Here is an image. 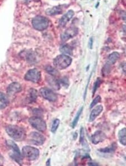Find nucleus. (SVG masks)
<instances>
[{
	"label": "nucleus",
	"instance_id": "1",
	"mask_svg": "<svg viewBox=\"0 0 126 166\" xmlns=\"http://www.w3.org/2000/svg\"><path fill=\"white\" fill-rule=\"evenodd\" d=\"M6 131L11 138L16 141H21L25 138V132L24 130L16 125L7 126Z\"/></svg>",
	"mask_w": 126,
	"mask_h": 166
},
{
	"label": "nucleus",
	"instance_id": "2",
	"mask_svg": "<svg viewBox=\"0 0 126 166\" xmlns=\"http://www.w3.org/2000/svg\"><path fill=\"white\" fill-rule=\"evenodd\" d=\"M72 59L69 55L60 54L58 55L54 60V65L59 70H64L71 65Z\"/></svg>",
	"mask_w": 126,
	"mask_h": 166
},
{
	"label": "nucleus",
	"instance_id": "3",
	"mask_svg": "<svg viewBox=\"0 0 126 166\" xmlns=\"http://www.w3.org/2000/svg\"><path fill=\"white\" fill-rule=\"evenodd\" d=\"M50 21L44 16H37L32 20V25L34 28L39 31L45 30L49 26Z\"/></svg>",
	"mask_w": 126,
	"mask_h": 166
},
{
	"label": "nucleus",
	"instance_id": "4",
	"mask_svg": "<svg viewBox=\"0 0 126 166\" xmlns=\"http://www.w3.org/2000/svg\"><path fill=\"white\" fill-rule=\"evenodd\" d=\"M23 155L30 161L36 160L39 156V151L34 147L25 146L22 149Z\"/></svg>",
	"mask_w": 126,
	"mask_h": 166
},
{
	"label": "nucleus",
	"instance_id": "5",
	"mask_svg": "<svg viewBox=\"0 0 126 166\" xmlns=\"http://www.w3.org/2000/svg\"><path fill=\"white\" fill-rule=\"evenodd\" d=\"M6 143L8 146L12 151V154L10 155L11 157L12 158L18 163L20 164L22 161V156L20 153V150L19 149L18 146L12 141H7Z\"/></svg>",
	"mask_w": 126,
	"mask_h": 166
},
{
	"label": "nucleus",
	"instance_id": "6",
	"mask_svg": "<svg viewBox=\"0 0 126 166\" xmlns=\"http://www.w3.org/2000/svg\"><path fill=\"white\" fill-rule=\"evenodd\" d=\"M28 141L30 144L36 146L42 145L45 141V138L43 136L38 132H31L28 136Z\"/></svg>",
	"mask_w": 126,
	"mask_h": 166
},
{
	"label": "nucleus",
	"instance_id": "7",
	"mask_svg": "<svg viewBox=\"0 0 126 166\" xmlns=\"http://www.w3.org/2000/svg\"><path fill=\"white\" fill-rule=\"evenodd\" d=\"M31 125L40 131H44L47 129L45 121L39 117H31L29 120Z\"/></svg>",
	"mask_w": 126,
	"mask_h": 166
},
{
	"label": "nucleus",
	"instance_id": "8",
	"mask_svg": "<svg viewBox=\"0 0 126 166\" xmlns=\"http://www.w3.org/2000/svg\"><path fill=\"white\" fill-rule=\"evenodd\" d=\"M41 78V73L40 72L36 69H32L29 70L25 75L26 80L30 82L37 83L39 82Z\"/></svg>",
	"mask_w": 126,
	"mask_h": 166
},
{
	"label": "nucleus",
	"instance_id": "9",
	"mask_svg": "<svg viewBox=\"0 0 126 166\" xmlns=\"http://www.w3.org/2000/svg\"><path fill=\"white\" fill-rule=\"evenodd\" d=\"M78 34V29L76 27H70L68 28L61 34L60 38L63 41H66L75 37Z\"/></svg>",
	"mask_w": 126,
	"mask_h": 166
},
{
	"label": "nucleus",
	"instance_id": "10",
	"mask_svg": "<svg viewBox=\"0 0 126 166\" xmlns=\"http://www.w3.org/2000/svg\"><path fill=\"white\" fill-rule=\"evenodd\" d=\"M40 92L42 97L47 100L55 102L57 99V96L55 93L53 91L47 88H41Z\"/></svg>",
	"mask_w": 126,
	"mask_h": 166
},
{
	"label": "nucleus",
	"instance_id": "11",
	"mask_svg": "<svg viewBox=\"0 0 126 166\" xmlns=\"http://www.w3.org/2000/svg\"><path fill=\"white\" fill-rule=\"evenodd\" d=\"M106 134L101 131H96L95 133L91 136V141L94 144H98L103 141L106 139Z\"/></svg>",
	"mask_w": 126,
	"mask_h": 166
},
{
	"label": "nucleus",
	"instance_id": "12",
	"mask_svg": "<svg viewBox=\"0 0 126 166\" xmlns=\"http://www.w3.org/2000/svg\"><path fill=\"white\" fill-rule=\"evenodd\" d=\"M74 12L72 10H69L66 13L65 15H63L61 18H60V21H59V25L61 28L65 27L66 25H67V22L71 20V19L74 17Z\"/></svg>",
	"mask_w": 126,
	"mask_h": 166
},
{
	"label": "nucleus",
	"instance_id": "13",
	"mask_svg": "<svg viewBox=\"0 0 126 166\" xmlns=\"http://www.w3.org/2000/svg\"><path fill=\"white\" fill-rule=\"evenodd\" d=\"M21 91V86L17 82L12 83L7 88V94L10 95H13Z\"/></svg>",
	"mask_w": 126,
	"mask_h": 166
},
{
	"label": "nucleus",
	"instance_id": "14",
	"mask_svg": "<svg viewBox=\"0 0 126 166\" xmlns=\"http://www.w3.org/2000/svg\"><path fill=\"white\" fill-rule=\"evenodd\" d=\"M103 106L99 105L95 106L91 112L90 117H89V121L92 122L96 118L101 114V112L103 111Z\"/></svg>",
	"mask_w": 126,
	"mask_h": 166
},
{
	"label": "nucleus",
	"instance_id": "15",
	"mask_svg": "<svg viewBox=\"0 0 126 166\" xmlns=\"http://www.w3.org/2000/svg\"><path fill=\"white\" fill-rule=\"evenodd\" d=\"M63 9H64V6H62V5L55 6V7H53L52 8H50L47 10L46 14L47 15H50V16L60 14L63 12Z\"/></svg>",
	"mask_w": 126,
	"mask_h": 166
},
{
	"label": "nucleus",
	"instance_id": "16",
	"mask_svg": "<svg viewBox=\"0 0 126 166\" xmlns=\"http://www.w3.org/2000/svg\"><path fill=\"white\" fill-rule=\"evenodd\" d=\"M120 57V55L118 52H113L110 54L108 57V61L107 63L110 64L111 65H114L116 63V62L119 59Z\"/></svg>",
	"mask_w": 126,
	"mask_h": 166
},
{
	"label": "nucleus",
	"instance_id": "17",
	"mask_svg": "<svg viewBox=\"0 0 126 166\" xmlns=\"http://www.w3.org/2000/svg\"><path fill=\"white\" fill-rule=\"evenodd\" d=\"M118 139L121 144L126 146V128H123L119 131Z\"/></svg>",
	"mask_w": 126,
	"mask_h": 166
},
{
	"label": "nucleus",
	"instance_id": "18",
	"mask_svg": "<svg viewBox=\"0 0 126 166\" xmlns=\"http://www.w3.org/2000/svg\"><path fill=\"white\" fill-rule=\"evenodd\" d=\"M9 101L5 94L0 93V109H4L9 105Z\"/></svg>",
	"mask_w": 126,
	"mask_h": 166
},
{
	"label": "nucleus",
	"instance_id": "19",
	"mask_svg": "<svg viewBox=\"0 0 126 166\" xmlns=\"http://www.w3.org/2000/svg\"><path fill=\"white\" fill-rule=\"evenodd\" d=\"M80 142L81 145L83 146V148H84L85 149L89 150L88 144L87 143V141L86 140L85 136V132H84V129L83 128H81Z\"/></svg>",
	"mask_w": 126,
	"mask_h": 166
},
{
	"label": "nucleus",
	"instance_id": "20",
	"mask_svg": "<svg viewBox=\"0 0 126 166\" xmlns=\"http://www.w3.org/2000/svg\"><path fill=\"white\" fill-rule=\"evenodd\" d=\"M60 51L62 54L68 55H72L73 53L72 47L68 44L62 45L60 48Z\"/></svg>",
	"mask_w": 126,
	"mask_h": 166
},
{
	"label": "nucleus",
	"instance_id": "21",
	"mask_svg": "<svg viewBox=\"0 0 126 166\" xmlns=\"http://www.w3.org/2000/svg\"><path fill=\"white\" fill-rule=\"evenodd\" d=\"M47 81L48 82L49 84L55 90H58L60 88V83L55 78L52 77H49L47 78Z\"/></svg>",
	"mask_w": 126,
	"mask_h": 166
},
{
	"label": "nucleus",
	"instance_id": "22",
	"mask_svg": "<svg viewBox=\"0 0 126 166\" xmlns=\"http://www.w3.org/2000/svg\"><path fill=\"white\" fill-rule=\"evenodd\" d=\"M116 148H117V146H116V144H112L111 145L108 147L99 149L98 151L102 153H111L116 151Z\"/></svg>",
	"mask_w": 126,
	"mask_h": 166
},
{
	"label": "nucleus",
	"instance_id": "23",
	"mask_svg": "<svg viewBox=\"0 0 126 166\" xmlns=\"http://www.w3.org/2000/svg\"><path fill=\"white\" fill-rule=\"evenodd\" d=\"M82 110H83V107H82L80 109V110L77 111L75 117L74 118V120L72 121V127L73 128H74L75 127L76 125H77L78 121L79 120V119H80L81 115V114H82Z\"/></svg>",
	"mask_w": 126,
	"mask_h": 166
},
{
	"label": "nucleus",
	"instance_id": "24",
	"mask_svg": "<svg viewBox=\"0 0 126 166\" xmlns=\"http://www.w3.org/2000/svg\"><path fill=\"white\" fill-rule=\"evenodd\" d=\"M45 70L50 75H53V76H56V75H58V73L57 70L55 68H53L52 67L50 66V65L46 67Z\"/></svg>",
	"mask_w": 126,
	"mask_h": 166
},
{
	"label": "nucleus",
	"instance_id": "25",
	"mask_svg": "<svg viewBox=\"0 0 126 166\" xmlns=\"http://www.w3.org/2000/svg\"><path fill=\"white\" fill-rule=\"evenodd\" d=\"M111 65L106 62V65L103 67L102 70V74L103 75H107L109 74L111 71Z\"/></svg>",
	"mask_w": 126,
	"mask_h": 166
},
{
	"label": "nucleus",
	"instance_id": "26",
	"mask_svg": "<svg viewBox=\"0 0 126 166\" xmlns=\"http://www.w3.org/2000/svg\"><path fill=\"white\" fill-rule=\"evenodd\" d=\"M60 123V121L58 119H55V120L53 121L52 125V128H51V131L52 133H55V131L57 130L59 125Z\"/></svg>",
	"mask_w": 126,
	"mask_h": 166
},
{
	"label": "nucleus",
	"instance_id": "27",
	"mask_svg": "<svg viewBox=\"0 0 126 166\" xmlns=\"http://www.w3.org/2000/svg\"><path fill=\"white\" fill-rule=\"evenodd\" d=\"M101 83V78H98L96 80L95 82L94 83V87H93V90H92V95L93 96L94 95L96 91L98 90V88L99 87V86Z\"/></svg>",
	"mask_w": 126,
	"mask_h": 166
},
{
	"label": "nucleus",
	"instance_id": "28",
	"mask_svg": "<svg viewBox=\"0 0 126 166\" xmlns=\"http://www.w3.org/2000/svg\"><path fill=\"white\" fill-rule=\"evenodd\" d=\"M101 100V96H97L93 100V101H92V102L91 103L90 106V107L91 109L94 107L98 103L100 102Z\"/></svg>",
	"mask_w": 126,
	"mask_h": 166
},
{
	"label": "nucleus",
	"instance_id": "29",
	"mask_svg": "<svg viewBox=\"0 0 126 166\" xmlns=\"http://www.w3.org/2000/svg\"><path fill=\"white\" fill-rule=\"evenodd\" d=\"M121 68L122 69V70L123 72L126 74V63H123L121 65Z\"/></svg>",
	"mask_w": 126,
	"mask_h": 166
},
{
	"label": "nucleus",
	"instance_id": "30",
	"mask_svg": "<svg viewBox=\"0 0 126 166\" xmlns=\"http://www.w3.org/2000/svg\"><path fill=\"white\" fill-rule=\"evenodd\" d=\"M93 41H94V40H93V38H92V37H91L90 39V40H89V48H90L91 49L92 48Z\"/></svg>",
	"mask_w": 126,
	"mask_h": 166
},
{
	"label": "nucleus",
	"instance_id": "31",
	"mask_svg": "<svg viewBox=\"0 0 126 166\" xmlns=\"http://www.w3.org/2000/svg\"><path fill=\"white\" fill-rule=\"evenodd\" d=\"M122 19L125 22H126V13L124 15H122Z\"/></svg>",
	"mask_w": 126,
	"mask_h": 166
},
{
	"label": "nucleus",
	"instance_id": "32",
	"mask_svg": "<svg viewBox=\"0 0 126 166\" xmlns=\"http://www.w3.org/2000/svg\"><path fill=\"white\" fill-rule=\"evenodd\" d=\"M123 31L126 33V25H123Z\"/></svg>",
	"mask_w": 126,
	"mask_h": 166
},
{
	"label": "nucleus",
	"instance_id": "33",
	"mask_svg": "<svg viewBox=\"0 0 126 166\" xmlns=\"http://www.w3.org/2000/svg\"><path fill=\"white\" fill-rule=\"evenodd\" d=\"M1 157H0V165L1 164Z\"/></svg>",
	"mask_w": 126,
	"mask_h": 166
},
{
	"label": "nucleus",
	"instance_id": "34",
	"mask_svg": "<svg viewBox=\"0 0 126 166\" xmlns=\"http://www.w3.org/2000/svg\"></svg>",
	"mask_w": 126,
	"mask_h": 166
}]
</instances>
